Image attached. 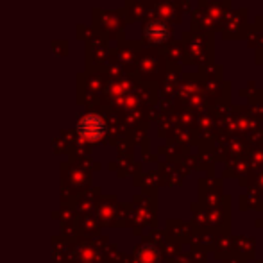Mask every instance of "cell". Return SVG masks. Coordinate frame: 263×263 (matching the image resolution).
Instances as JSON below:
<instances>
[{
	"label": "cell",
	"mask_w": 263,
	"mask_h": 263,
	"mask_svg": "<svg viewBox=\"0 0 263 263\" xmlns=\"http://www.w3.org/2000/svg\"><path fill=\"white\" fill-rule=\"evenodd\" d=\"M79 133L86 140H97L104 135V122L95 115H88L79 122Z\"/></svg>",
	"instance_id": "1"
}]
</instances>
